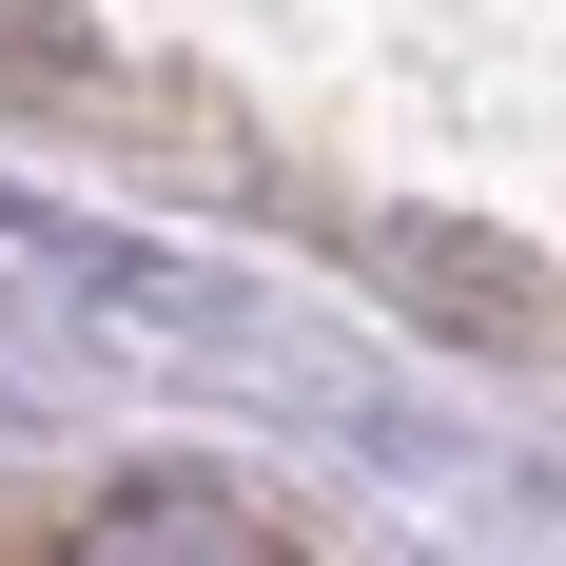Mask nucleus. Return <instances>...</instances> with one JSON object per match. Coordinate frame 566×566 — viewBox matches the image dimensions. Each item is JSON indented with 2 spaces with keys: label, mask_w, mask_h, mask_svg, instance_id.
<instances>
[{
  "label": "nucleus",
  "mask_w": 566,
  "mask_h": 566,
  "mask_svg": "<svg viewBox=\"0 0 566 566\" xmlns=\"http://www.w3.org/2000/svg\"><path fill=\"white\" fill-rule=\"evenodd\" d=\"M371 274H391L430 333H469V352H566L547 254H509V234H469V216H371Z\"/></svg>",
  "instance_id": "1"
},
{
  "label": "nucleus",
  "mask_w": 566,
  "mask_h": 566,
  "mask_svg": "<svg viewBox=\"0 0 566 566\" xmlns=\"http://www.w3.org/2000/svg\"><path fill=\"white\" fill-rule=\"evenodd\" d=\"M59 566H274V509L216 469H117L98 509L59 527Z\"/></svg>",
  "instance_id": "2"
}]
</instances>
